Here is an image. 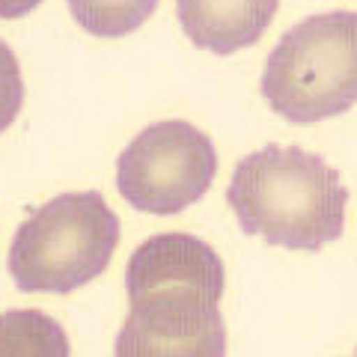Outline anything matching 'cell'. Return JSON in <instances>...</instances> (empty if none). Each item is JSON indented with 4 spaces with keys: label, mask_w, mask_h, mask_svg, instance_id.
I'll return each mask as SVG.
<instances>
[{
    "label": "cell",
    "mask_w": 357,
    "mask_h": 357,
    "mask_svg": "<svg viewBox=\"0 0 357 357\" xmlns=\"http://www.w3.org/2000/svg\"><path fill=\"white\" fill-rule=\"evenodd\" d=\"M227 203L248 236L316 253L342 236L349 191L321 155L268 143L236 164Z\"/></svg>",
    "instance_id": "1"
},
{
    "label": "cell",
    "mask_w": 357,
    "mask_h": 357,
    "mask_svg": "<svg viewBox=\"0 0 357 357\" xmlns=\"http://www.w3.org/2000/svg\"><path fill=\"white\" fill-rule=\"evenodd\" d=\"M259 93L295 126L345 114L357 102V13L333 9L289 27L268 54Z\"/></svg>",
    "instance_id": "2"
},
{
    "label": "cell",
    "mask_w": 357,
    "mask_h": 357,
    "mask_svg": "<svg viewBox=\"0 0 357 357\" xmlns=\"http://www.w3.org/2000/svg\"><path fill=\"white\" fill-rule=\"evenodd\" d=\"M119 244V218L98 191L48 199L9 244V274L21 292L69 295L105 274Z\"/></svg>",
    "instance_id": "3"
},
{
    "label": "cell",
    "mask_w": 357,
    "mask_h": 357,
    "mask_svg": "<svg viewBox=\"0 0 357 357\" xmlns=\"http://www.w3.org/2000/svg\"><path fill=\"white\" fill-rule=\"evenodd\" d=\"M218 149L185 119L143 128L116 158V191L146 215H178L199 203L215 182Z\"/></svg>",
    "instance_id": "4"
},
{
    "label": "cell",
    "mask_w": 357,
    "mask_h": 357,
    "mask_svg": "<svg viewBox=\"0 0 357 357\" xmlns=\"http://www.w3.org/2000/svg\"><path fill=\"white\" fill-rule=\"evenodd\" d=\"M223 259L191 232H158L131 250L126 265L128 304H211L220 307Z\"/></svg>",
    "instance_id": "5"
},
{
    "label": "cell",
    "mask_w": 357,
    "mask_h": 357,
    "mask_svg": "<svg viewBox=\"0 0 357 357\" xmlns=\"http://www.w3.org/2000/svg\"><path fill=\"white\" fill-rule=\"evenodd\" d=\"M114 357H227V325L220 307H131L114 340Z\"/></svg>",
    "instance_id": "6"
},
{
    "label": "cell",
    "mask_w": 357,
    "mask_h": 357,
    "mask_svg": "<svg viewBox=\"0 0 357 357\" xmlns=\"http://www.w3.org/2000/svg\"><path fill=\"white\" fill-rule=\"evenodd\" d=\"M277 13V0H178L176 18L197 48L232 54L259 42Z\"/></svg>",
    "instance_id": "7"
},
{
    "label": "cell",
    "mask_w": 357,
    "mask_h": 357,
    "mask_svg": "<svg viewBox=\"0 0 357 357\" xmlns=\"http://www.w3.org/2000/svg\"><path fill=\"white\" fill-rule=\"evenodd\" d=\"M0 357H69V340L48 312L6 310L0 316Z\"/></svg>",
    "instance_id": "8"
},
{
    "label": "cell",
    "mask_w": 357,
    "mask_h": 357,
    "mask_svg": "<svg viewBox=\"0 0 357 357\" xmlns=\"http://www.w3.org/2000/svg\"><path fill=\"white\" fill-rule=\"evenodd\" d=\"M155 9V3H72L75 18L98 36H119L131 27H137L143 18Z\"/></svg>",
    "instance_id": "9"
},
{
    "label": "cell",
    "mask_w": 357,
    "mask_h": 357,
    "mask_svg": "<svg viewBox=\"0 0 357 357\" xmlns=\"http://www.w3.org/2000/svg\"><path fill=\"white\" fill-rule=\"evenodd\" d=\"M351 357H357V351H354V354H351Z\"/></svg>",
    "instance_id": "10"
}]
</instances>
